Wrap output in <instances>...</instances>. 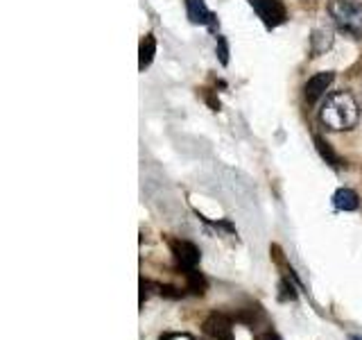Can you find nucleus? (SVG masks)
Listing matches in <instances>:
<instances>
[{
    "label": "nucleus",
    "mask_w": 362,
    "mask_h": 340,
    "mask_svg": "<svg viewBox=\"0 0 362 340\" xmlns=\"http://www.w3.org/2000/svg\"><path fill=\"white\" fill-rule=\"evenodd\" d=\"M322 123L333 132L354 130L360 120V105L349 91H335L322 105Z\"/></svg>",
    "instance_id": "obj_1"
},
{
    "label": "nucleus",
    "mask_w": 362,
    "mask_h": 340,
    "mask_svg": "<svg viewBox=\"0 0 362 340\" xmlns=\"http://www.w3.org/2000/svg\"><path fill=\"white\" fill-rule=\"evenodd\" d=\"M328 14L342 32L351 34V37H362V3L358 0H331Z\"/></svg>",
    "instance_id": "obj_2"
},
{
    "label": "nucleus",
    "mask_w": 362,
    "mask_h": 340,
    "mask_svg": "<svg viewBox=\"0 0 362 340\" xmlns=\"http://www.w3.org/2000/svg\"><path fill=\"white\" fill-rule=\"evenodd\" d=\"M258 14V18L265 23L267 28H276L286 21V7H283L281 0H249Z\"/></svg>",
    "instance_id": "obj_3"
},
{
    "label": "nucleus",
    "mask_w": 362,
    "mask_h": 340,
    "mask_svg": "<svg viewBox=\"0 0 362 340\" xmlns=\"http://www.w3.org/2000/svg\"><path fill=\"white\" fill-rule=\"evenodd\" d=\"M202 327L213 340H233V322L224 313H211Z\"/></svg>",
    "instance_id": "obj_4"
},
{
    "label": "nucleus",
    "mask_w": 362,
    "mask_h": 340,
    "mask_svg": "<svg viewBox=\"0 0 362 340\" xmlns=\"http://www.w3.org/2000/svg\"><path fill=\"white\" fill-rule=\"evenodd\" d=\"M170 247H173V254H175V261H177V266L179 268H184V270H195V266L199 264V249L188 243V241H173L170 243Z\"/></svg>",
    "instance_id": "obj_5"
},
{
    "label": "nucleus",
    "mask_w": 362,
    "mask_h": 340,
    "mask_svg": "<svg viewBox=\"0 0 362 340\" xmlns=\"http://www.w3.org/2000/svg\"><path fill=\"white\" fill-rule=\"evenodd\" d=\"M333 79H335V75L331 73V71H326V73H317V75H313L308 82H305V100L310 102H317L320 100L324 94H326V89L333 84Z\"/></svg>",
    "instance_id": "obj_6"
},
{
    "label": "nucleus",
    "mask_w": 362,
    "mask_h": 340,
    "mask_svg": "<svg viewBox=\"0 0 362 340\" xmlns=\"http://www.w3.org/2000/svg\"><path fill=\"white\" fill-rule=\"evenodd\" d=\"M186 11L190 23H195V26H213L215 21V16L209 11L204 0H186Z\"/></svg>",
    "instance_id": "obj_7"
},
{
    "label": "nucleus",
    "mask_w": 362,
    "mask_h": 340,
    "mask_svg": "<svg viewBox=\"0 0 362 340\" xmlns=\"http://www.w3.org/2000/svg\"><path fill=\"white\" fill-rule=\"evenodd\" d=\"M333 204H335V209H339V211H356L360 207L358 193L351 191V188H339L333 196Z\"/></svg>",
    "instance_id": "obj_8"
},
{
    "label": "nucleus",
    "mask_w": 362,
    "mask_h": 340,
    "mask_svg": "<svg viewBox=\"0 0 362 340\" xmlns=\"http://www.w3.org/2000/svg\"><path fill=\"white\" fill-rule=\"evenodd\" d=\"M331 43H333V34L328 32V30H315L313 32V37H310V50L313 55H322L326 52L328 48H331Z\"/></svg>",
    "instance_id": "obj_9"
},
{
    "label": "nucleus",
    "mask_w": 362,
    "mask_h": 340,
    "mask_svg": "<svg viewBox=\"0 0 362 340\" xmlns=\"http://www.w3.org/2000/svg\"><path fill=\"white\" fill-rule=\"evenodd\" d=\"M154 52H156V41H154L152 34H147V37L141 41V50H139V55H141L139 57V68H141V71H145V68L152 64Z\"/></svg>",
    "instance_id": "obj_10"
},
{
    "label": "nucleus",
    "mask_w": 362,
    "mask_h": 340,
    "mask_svg": "<svg viewBox=\"0 0 362 340\" xmlns=\"http://www.w3.org/2000/svg\"><path fill=\"white\" fill-rule=\"evenodd\" d=\"M186 279H188V290L204 295V290H206V279H204L197 270H186Z\"/></svg>",
    "instance_id": "obj_11"
},
{
    "label": "nucleus",
    "mask_w": 362,
    "mask_h": 340,
    "mask_svg": "<svg viewBox=\"0 0 362 340\" xmlns=\"http://www.w3.org/2000/svg\"><path fill=\"white\" fill-rule=\"evenodd\" d=\"M279 288H281V293H279V300L281 302H294V300H297V293H294V288L290 286V281L283 279L279 283Z\"/></svg>",
    "instance_id": "obj_12"
},
{
    "label": "nucleus",
    "mask_w": 362,
    "mask_h": 340,
    "mask_svg": "<svg viewBox=\"0 0 362 340\" xmlns=\"http://www.w3.org/2000/svg\"><path fill=\"white\" fill-rule=\"evenodd\" d=\"M315 143H317V147H320V152H322V157L324 159H328L333 166H337V157L331 152V147H328V143L324 141V139H320V136H315Z\"/></svg>",
    "instance_id": "obj_13"
},
{
    "label": "nucleus",
    "mask_w": 362,
    "mask_h": 340,
    "mask_svg": "<svg viewBox=\"0 0 362 340\" xmlns=\"http://www.w3.org/2000/svg\"><path fill=\"white\" fill-rule=\"evenodd\" d=\"M254 340H281V336L274 334V332H260V334L254 336Z\"/></svg>",
    "instance_id": "obj_14"
},
{
    "label": "nucleus",
    "mask_w": 362,
    "mask_h": 340,
    "mask_svg": "<svg viewBox=\"0 0 362 340\" xmlns=\"http://www.w3.org/2000/svg\"><path fill=\"white\" fill-rule=\"evenodd\" d=\"M218 41H220V62H222V64H226V62H229V60H226V43H224V39H222V37H220Z\"/></svg>",
    "instance_id": "obj_15"
},
{
    "label": "nucleus",
    "mask_w": 362,
    "mask_h": 340,
    "mask_svg": "<svg viewBox=\"0 0 362 340\" xmlns=\"http://www.w3.org/2000/svg\"><path fill=\"white\" fill-rule=\"evenodd\" d=\"M349 340H362V336H349Z\"/></svg>",
    "instance_id": "obj_16"
},
{
    "label": "nucleus",
    "mask_w": 362,
    "mask_h": 340,
    "mask_svg": "<svg viewBox=\"0 0 362 340\" xmlns=\"http://www.w3.org/2000/svg\"><path fill=\"white\" fill-rule=\"evenodd\" d=\"M360 109H362V107H360Z\"/></svg>",
    "instance_id": "obj_17"
}]
</instances>
